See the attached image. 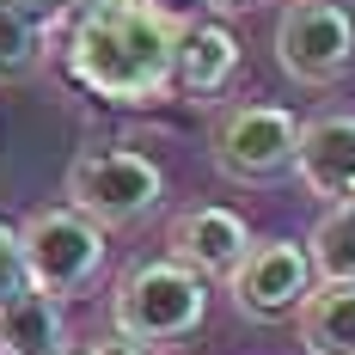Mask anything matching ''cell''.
Instances as JSON below:
<instances>
[{
  "mask_svg": "<svg viewBox=\"0 0 355 355\" xmlns=\"http://www.w3.org/2000/svg\"><path fill=\"white\" fill-rule=\"evenodd\" d=\"M19 245H25L31 288L49 300H68L80 288H92L105 270V227L86 220L80 209H37L19 227Z\"/></svg>",
  "mask_w": 355,
  "mask_h": 355,
  "instance_id": "277c9868",
  "label": "cell"
},
{
  "mask_svg": "<svg viewBox=\"0 0 355 355\" xmlns=\"http://www.w3.org/2000/svg\"><path fill=\"white\" fill-rule=\"evenodd\" d=\"M276 62L300 86H331L355 62V12L337 0H294L276 25Z\"/></svg>",
  "mask_w": 355,
  "mask_h": 355,
  "instance_id": "5b68a950",
  "label": "cell"
},
{
  "mask_svg": "<svg viewBox=\"0 0 355 355\" xmlns=\"http://www.w3.org/2000/svg\"><path fill=\"white\" fill-rule=\"evenodd\" d=\"M166 245L184 270H196L202 282L209 276H233L239 270V257L251 251V227L239 209H220V202H196V209H184L172 220V233H166Z\"/></svg>",
  "mask_w": 355,
  "mask_h": 355,
  "instance_id": "ba28073f",
  "label": "cell"
},
{
  "mask_svg": "<svg viewBox=\"0 0 355 355\" xmlns=\"http://www.w3.org/2000/svg\"><path fill=\"white\" fill-rule=\"evenodd\" d=\"M214 12H239V6H257V0H209Z\"/></svg>",
  "mask_w": 355,
  "mask_h": 355,
  "instance_id": "ac0fdd59",
  "label": "cell"
},
{
  "mask_svg": "<svg viewBox=\"0 0 355 355\" xmlns=\"http://www.w3.org/2000/svg\"><path fill=\"white\" fill-rule=\"evenodd\" d=\"M37 62H43V25L12 0H0V80H25L37 73Z\"/></svg>",
  "mask_w": 355,
  "mask_h": 355,
  "instance_id": "5bb4252c",
  "label": "cell"
},
{
  "mask_svg": "<svg viewBox=\"0 0 355 355\" xmlns=\"http://www.w3.org/2000/svg\"><path fill=\"white\" fill-rule=\"evenodd\" d=\"M12 6H19V12H31L37 25H49V19H68L80 0H12Z\"/></svg>",
  "mask_w": 355,
  "mask_h": 355,
  "instance_id": "2e32d148",
  "label": "cell"
},
{
  "mask_svg": "<svg viewBox=\"0 0 355 355\" xmlns=\"http://www.w3.org/2000/svg\"><path fill=\"white\" fill-rule=\"evenodd\" d=\"M68 313L49 294H19L0 306V355H73L68 349Z\"/></svg>",
  "mask_w": 355,
  "mask_h": 355,
  "instance_id": "8fae6325",
  "label": "cell"
},
{
  "mask_svg": "<svg viewBox=\"0 0 355 355\" xmlns=\"http://www.w3.org/2000/svg\"><path fill=\"white\" fill-rule=\"evenodd\" d=\"M31 294V276H25V245H19V227L0 220V306Z\"/></svg>",
  "mask_w": 355,
  "mask_h": 355,
  "instance_id": "9a60e30c",
  "label": "cell"
},
{
  "mask_svg": "<svg viewBox=\"0 0 355 355\" xmlns=\"http://www.w3.org/2000/svg\"><path fill=\"white\" fill-rule=\"evenodd\" d=\"M294 172L331 209L349 202L355 196V116H343V110L306 116L300 123V147H294Z\"/></svg>",
  "mask_w": 355,
  "mask_h": 355,
  "instance_id": "9c48e42d",
  "label": "cell"
},
{
  "mask_svg": "<svg viewBox=\"0 0 355 355\" xmlns=\"http://www.w3.org/2000/svg\"><path fill=\"white\" fill-rule=\"evenodd\" d=\"M227 288H233V306L251 324H276L288 313H300V300L319 288V276H313V257L300 239H251V251L227 276Z\"/></svg>",
  "mask_w": 355,
  "mask_h": 355,
  "instance_id": "52a82bcc",
  "label": "cell"
},
{
  "mask_svg": "<svg viewBox=\"0 0 355 355\" xmlns=\"http://www.w3.org/2000/svg\"><path fill=\"white\" fill-rule=\"evenodd\" d=\"M300 147V116L282 105H233L214 123V166L239 184H276L294 172Z\"/></svg>",
  "mask_w": 355,
  "mask_h": 355,
  "instance_id": "8992f818",
  "label": "cell"
},
{
  "mask_svg": "<svg viewBox=\"0 0 355 355\" xmlns=\"http://www.w3.org/2000/svg\"><path fill=\"white\" fill-rule=\"evenodd\" d=\"M239 73V37L214 19H184L178 31V86L190 98H214L227 92V80Z\"/></svg>",
  "mask_w": 355,
  "mask_h": 355,
  "instance_id": "30bf717a",
  "label": "cell"
},
{
  "mask_svg": "<svg viewBox=\"0 0 355 355\" xmlns=\"http://www.w3.org/2000/svg\"><path fill=\"white\" fill-rule=\"evenodd\" d=\"M80 355H153V349H141V343H129V337H116V331H105V337H92Z\"/></svg>",
  "mask_w": 355,
  "mask_h": 355,
  "instance_id": "e0dca14e",
  "label": "cell"
},
{
  "mask_svg": "<svg viewBox=\"0 0 355 355\" xmlns=\"http://www.w3.org/2000/svg\"><path fill=\"white\" fill-rule=\"evenodd\" d=\"M166 202V172L135 147H86L68 166V209L98 227H135Z\"/></svg>",
  "mask_w": 355,
  "mask_h": 355,
  "instance_id": "3957f363",
  "label": "cell"
},
{
  "mask_svg": "<svg viewBox=\"0 0 355 355\" xmlns=\"http://www.w3.org/2000/svg\"><path fill=\"white\" fill-rule=\"evenodd\" d=\"M306 257L319 282H355V209H324L319 227L306 233Z\"/></svg>",
  "mask_w": 355,
  "mask_h": 355,
  "instance_id": "4fadbf2b",
  "label": "cell"
},
{
  "mask_svg": "<svg viewBox=\"0 0 355 355\" xmlns=\"http://www.w3.org/2000/svg\"><path fill=\"white\" fill-rule=\"evenodd\" d=\"M202 319H209V282L178 257L135 263L110 294V331L141 349H178L184 337L202 331Z\"/></svg>",
  "mask_w": 355,
  "mask_h": 355,
  "instance_id": "7a4b0ae2",
  "label": "cell"
},
{
  "mask_svg": "<svg viewBox=\"0 0 355 355\" xmlns=\"http://www.w3.org/2000/svg\"><path fill=\"white\" fill-rule=\"evenodd\" d=\"M294 319L306 355H355V282H319Z\"/></svg>",
  "mask_w": 355,
  "mask_h": 355,
  "instance_id": "7c38bea8",
  "label": "cell"
},
{
  "mask_svg": "<svg viewBox=\"0 0 355 355\" xmlns=\"http://www.w3.org/2000/svg\"><path fill=\"white\" fill-rule=\"evenodd\" d=\"M343 209H355V196H349V202H343Z\"/></svg>",
  "mask_w": 355,
  "mask_h": 355,
  "instance_id": "d6986e66",
  "label": "cell"
},
{
  "mask_svg": "<svg viewBox=\"0 0 355 355\" xmlns=\"http://www.w3.org/2000/svg\"><path fill=\"white\" fill-rule=\"evenodd\" d=\"M178 31L184 19L153 0H80L68 12L62 68L105 105H159L178 86Z\"/></svg>",
  "mask_w": 355,
  "mask_h": 355,
  "instance_id": "6da1fadb",
  "label": "cell"
}]
</instances>
